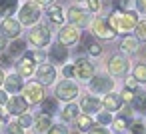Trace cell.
Returning a JSON list of instances; mask_svg holds the SVG:
<instances>
[{
  "mask_svg": "<svg viewBox=\"0 0 146 134\" xmlns=\"http://www.w3.org/2000/svg\"><path fill=\"white\" fill-rule=\"evenodd\" d=\"M50 128V116L46 114V116H40L38 120H36V130H40V132H44V130H48Z\"/></svg>",
  "mask_w": 146,
  "mask_h": 134,
  "instance_id": "27",
  "label": "cell"
},
{
  "mask_svg": "<svg viewBox=\"0 0 146 134\" xmlns=\"http://www.w3.org/2000/svg\"><path fill=\"white\" fill-rule=\"evenodd\" d=\"M74 74H76L80 80H88V78H92V74H94V66H92L86 58H80V60L76 62V66H74Z\"/></svg>",
  "mask_w": 146,
  "mask_h": 134,
  "instance_id": "8",
  "label": "cell"
},
{
  "mask_svg": "<svg viewBox=\"0 0 146 134\" xmlns=\"http://www.w3.org/2000/svg\"><path fill=\"white\" fill-rule=\"evenodd\" d=\"M94 32H96V36H100V38H106V40H112L114 38V30H112V26L108 24V22H104V20H96L94 22Z\"/></svg>",
  "mask_w": 146,
  "mask_h": 134,
  "instance_id": "11",
  "label": "cell"
},
{
  "mask_svg": "<svg viewBox=\"0 0 146 134\" xmlns=\"http://www.w3.org/2000/svg\"><path fill=\"white\" fill-rule=\"evenodd\" d=\"M126 124H128L126 118H118V120H114V128H116V130H124Z\"/></svg>",
  "mask_w": 146,
  "mask_h": 134,
  "instance_id": "33",
  "label": "cell"
},
{
  "mask_svg": "<svg viewBox=\"0 0 146 134\" xmlns=\"http://www.w3.org/2000/svg\"><path fill=\"white\" fill-rule=\"evenodd\" d=\"M36 76H38V80H40L42 84H52L54 78H56V68H54L52 64H40Z\"/></svg>",
  "mask_w": 146,
  "mask_h": 134,
  "instance_id": "9",
  "label": "cell"
},
{
  "mask_svg": "<svg viewBox=\"0 0 146 134\" xmlns=\"http://www.w3.org/2000/svg\"><path fill=\"white\" fill-rule=\"evenodd\" d=\"M108 70H110L114 76H122V74H126V70H128V60H126L124 56L116 54V56H112V58H110Z\"/></svg>",
  "mask_w": 146,
  "mask_h": 134,
  "instance_id": "7",
  "label": "cell"
},
{
  "mask_svg": "<svg viewBox=\"0 0 146 134\" xmlns=\"http://www.w3.org/2000/svg\"><path fill=\"white\" fill-rule=\"evenodd\" d=\"M134 80L136 82H146V64H138L134 68Z\"/></svg>",
  "mask_w": 146,
  "mask_h": 134,
  "instance_id": "24",
  "label": "cell"
},
{
  "mask_svg": "<svg viewBox=\"0 0 146 134\" xmlns=\"http://www.w3.org/2000/svg\"><path fill=\"white\" fill-rule=\"evenodd\" d=\"M88 50H90V54H92V56H98V54H100V46H98V44H94V42H90V48H88Z\"/></svg>",
  "mask_w": 146,
  "mask_h": 134,
  "instance_id": "37",
  "label": "cell"
},
{
  "mask_svg": "<svg viewBox=\"0 0 146 134\" xmlns=\"http://www.w3.org/2000/svg\"><path fill=\"white\" fill-rule=\"evenodd\" d=\"M0 64H2L4 68H8V66H10V58H8V56H0Z\"/></svg>",
  "mask_w": 146,
  "mask_h": 134,
  "instance_id": "41",
  "label": "cell"
},
{
  "mask_svg": "<svg viewBox=\"0 0 146 134\" xmlns=\"http://www.w3.org/2000/svg\"><path fill=\"white\" fill-rule=\"evenodd\" d=\"M48 134H68V132H66V128H64V126H60V124H58V126H50Z\"/></svg>",
  "mask_w": 146,
  "mask_h": 134,
  "instance_id": "32",
  "label": "cell"
},
{
  "mask_svg": "<svg viewBox=\"0 0 146 134\" xmlns=\"http://www.w3.org/2000/svg\"><path fill=\"white\" fill-rule=\"evenodd\" d=\"M30 56H32V58H36V60H40V62L44 60V52H40V50H38V52H34V54H30Z\"/></svg>",
  "mask_w": 146,
  "mask_h": 134,
  "instance_id": "43",
  "label": "cell"
},
{
  "mask_svg": "<svg viewBox=\"0 0 146 134\" xmlns=\"http://www.w3.org/2000/svg\"><path fill=\"white\" fill-rule=\"evenodd\" d=\"M120 98H122V100H132V92H130V88H126V90L120 94Z\"/></svg>",
  "mask_w": 146,
  "mask_h": 134,
  "instance_id": "39",
  "label": "cell"
},
{
  "mask_svg": "<svg viewBox=\"0 0 146 134\" xmlns=\"http://www.w3.org/2000/svg\"><path fill=\"white\" fill-rule=\"evenodd\" d=\"M78 118V128L82 132H88V128L92 126V120H90V114H84V116H76Z\"/></svg>",
  "mask_w": 146,
  "mask_h": 134,
  "instance_id": "23",
  "label": "cell"
},
{
  "mask_svg": "<svg viewBox=\"0 0 146 134\" xmlns=\"http://www.w3.org/2000/svg\"><path fill=\"white\" fill-rule=\"evenodd\" d=\"M6 132H8V134H24V130H22L18 124H8Z\"/></svg>",
  "mask_w": 146,
  "mask_h": 134,
  "instance_id": "31",
  "label": "cell"
},
{
  "mask_svg": "<svg viewBox=\"0 0 146 134\" xmlns=\"http://www.w3.org/2000/svg\"><path fill=\"white\" fill-rule=\"evenodd\" d=\"M110 120H112V116H110L108 112H102V114H98V122H100V124H108Z\"/></svg>",
  "mask_w": 146,
  "mask_h": 134,
  "instance_id": "34",
  "label": "cell"
},
{
  "mask_svg": "<svg viewBox=\"0 0 146 134\" xmlns=\"http://www.w3.org/2000/svg\"><path fill=\"white\" fill-rule=\"evenodd\" d=\"M26 108H28V102L20 96H14L8 102V112H12V114H22V112H26Z\"/></svg>",
  "mask_w": 146,
  "mask_h": 134,
  "instance_id": "15",
  "label": "cell"
},
{
  "mask_svg": "<svg viewBox=\"0 0 146 134\" xmlns=\"http://www.w3.org/2000/svg\"><path fill=\"white\" fill-rule=\"evenodd\" d=\"M122 48H124V50H128V52H134V50L138 48L136 38H124V40H122Z\"/></svg>",
  "mask_w": 146,
  "mask_h": 134,
  "instance_id": "29",
  "label": "cell"
},
{
  "mask_svg": "<svg viewBox=\"0 0 146 134\" xmlns=\"http://www.w3.org/2000/svg\"><path fill=\"white\" fill-rule=\"evenodd\" d=\"M68 18H70L72 26H80V28L88 26V20H90L88 12L82 10V8H76V6H72V8L68 10Z\"/></svg>",
  "mask_w": 146,
  "mask_h": 134,
  "instance_id": "5",
  "label": "cell"
},
{
  "mask_svg": "<svg viewBox=\"0 0 146 134\" xmlns=\"http://www.w3.org/2000/svg\"><path fill=\"white\" fill-rule=\"evenodd\" d=\"M48 20H50L52 24H62V22H64L62 8H60V6H50V8H48Z\"/></svg>",
  "mask_w": 146,
  "mask_h": 134,
  "instance_id": "19",
  "label": "cell"
},
{
  "mask_svg": "<svg viewBox=\"0 0 146 134\" xmlns=\"http://www.w3.org/2000/svg\"><path fill=\"white\" fill-rule=\"evenodd\" d=\"M50 0H36V4H48Z\"/></svg>",
  "mask_w": 146,
  "mask_h": 134,
  "instance_id": "49",
  "label": "cell"
},
{
  "mask_svg": "<svg viewBox=\"0 0 146 134\" xmlns=\"http://www.w3.org/2000/svg\"><path fill=\"white\" fill-rule=\"evenodd\" d=\"M54 110H56V100H44V102H42V112L52 114Z\"/></svg>",
  "mask_w": 146,
  "mask_h": 134,
  "instance_id": "30",
  "label": "cell"
},
{
  "mask_svg": "<svg viewBox=\"0 0 146 134\" xmlns=\"http://www.w3.org/2000/svg\"><path fill=\"white\" fill-rule=\"evenodd\" d=\"M0 30H2V34L8 36V38H18L20 24L16 20H12V18H6V20H2V24H0Z\"/></svg>",
  "mask_w": 146,
  "mask_h": 134,
  "instance_id": "10",
  "label": "cell"
},
{
  "mask_svg": "<svg viewBox=\"0 0 146 134\" xmlns=\"http://www.w3.org/2000/svg\"><path fill=\"white\" fill-rule=\"evenodd\" d=\"M38 18H40V8H38L36 2H26V4L20 8V22H22L24 26L34 24Z\"/></svg>",
  "mask_w": 146,
  "mask_h": 134,
  "instance_id": "2",
  "label": "cell"
},
{
  "mask_svg": "<svg viewBox=\"0 0 146 134\" xmlns=\"http://www.w3.org/2000/svg\"><path fill=\"white\" fill-rule=\"evenodd\" d=\"M24 100L28 102V104H38L42 98H44V90H42V86L40 84H36V82H32V84H28L26 88H24Z\"/></svg>",
  "mask_w": 146,
  "mask_h": 134,
  "instance_id": "6",
  "label": "cell"
},
{
  "mask_svg": "<svg viewBox=\"0 0 146 134\" xmlns=\"http://www.w3.org/2000/svg\"><path fill=\"white\" fill-rule=\"evenodd\" d=\"M2 102H6V94H4V92H0V104H2Z\"/></svg>",
  "mask_w": 146,
  "mask_h": 134,
  "instance_id": "47",
  "label": "cell"
},
{
  "mask_svg": "<svg viewBox=\"0 0 146 134\" xmlns=\"http://www.w3.org/2000/svg\"><path fill=\"white\" fill-rule=\"evenodd\" d=\"M78 116V108L74 106V104H68L66 108H64V112H62V118L64 120H72V118H76Z\"/></svg>",
  "mask_w": 146,
  "mask_h": 134,
  "instance_id": "25",
  "label": "cell"
},
{
  "mask_svg": "<svg viewBox=\"0 0 146 134\" xmlns=\"http://www.w3.org/2000/svg\"><path fill=\"white\" fill-rule=\"evenodd\" d=\"M132 104H134V108H136L138 112H146V94H144V92H138Z\"/></svg>",
  "mask_w": 146,
  "mask_h": 134,
  "instance_id": "22",
  "label": "cell"
},
{
  "mask_svg": "<svg viewBox=\"0 0 146 134\" xmlns=\"http://www.w3.org/2000/svg\"><path fill=\"white\" fill-rule=\"evenodd\" d=\"M134 86H136V80H134V76H132V78H128V82H126V88H130V90H132Z\"/></svg>",
  "mask_w": 146,
  "mask_h": 134,
  "instance_id": "46",
  "label": "cell"
},
{
  "mask_svg": "<svg viewBox=\"0 0 146 134\" xmlns=\"http://www.w3.org/2000/svg\"><path fill=\"white\" fill-rule=\"evenodd\" d=\"M58 36H60V44H76L78 42V32H76V28L72 24L70 26H64Z\"/></svg>",
  "mask_w": 146,
  "mask_h": 134,
  "instance_id": "12",
  "label": "cell"
},
{
  "mask_svg": "<svg viewBox=\"0 0 146 134\" xmlns=\"http://www.w3.org/2000/svg\"><path fill=\"white\" fill-rule=\"evenodd\" d=\"M88 134H108V132H106L104 128H100V126H90Z\"/></svg>",
  "mask_w": 146,
  "mask_h": 134,
  "instance_id": "36",
  "label": "cell"
},
{
  "mask_svg": "<svg viewBox=\"0 0 146 134\" xmlns=\"http://www.w3.org/2000/svg\"><path fill=\"white\" fill-rule=\"evenodd\" d=\"M72 74H74V68H72V66H66V68H64V76H68V78H70Z\"/></svg>",
  "mask_w": 146,
  "mask_h": 134,
  "instance_id": "45",
  "label": "cell"
},
{
  "mask_svg": "<svg viewBox=\"0 0 146 134\" xmlns=\"http://www.w3.org/2000/svg\"><path fill=\"white\" fill-rule=\"evenodd\" d=\"M4 82V74H2V70H0V84Z\"/></svg>",
  "mask_w": 146,
  "mask_h": 134,
  "instance_id": "50",
  "label": "cell"
},
{
  "mask_svg": "<svg viewBox=\"0 0 146 134\" xmlns=\"http://www.w3.org/2000/svg\"><path fill=\"white\" fill-rule=\"evenodd\" d=\"M136 8L142 10V12H146V0H136Z\"/></svg>",
  "mask_w": 146,
  "mask_h": 134,
  "instance_id": "40",
  "label": "cell"
},
{
  "mask_svg": "<svg viewBox=\"0 0 146 134\" xmlns=\"http://www.w3.org/2000/svg\"><path fill=\"white\" fill-rule=\"evenodd\" d=\"M102 106V102L98 100V98H92V96H86L84 100H82V108H84V112H96L98 108Z\"/></svg>",
  "mask_w": 146,
  "mask_h": 134,
  "instance_id": "18",
  "label": "cell"
},
{
  "mask_svg": "<svg viewBox=\"0 0 146 134\" xmlns=\"http://www.w3.org/2000/svg\"><path fill=\"white\" fill-rule=\"evenodd\" d=\"M126 6V0H114V8H124Z\"/></svg>",
  "mask_w": 146,
  "mask_h": 134,
  "instance_id": "44",
  "label": "cell"
},
{
  "mask_svg": "<svg viewBox=\"0 0 146 134\" xmlns=\"http://www.w3.org/2000/svg\"><path fill=\"white\" fill-rule=\"evenodd\" d=\"M90 88L94 92H110L112 90V80L104 78V76H96V78L90 80Z\"/></svg>",
  "mask_w": 146,
  "mask_h": 134,
  "instance_id": "13",
  "label": "cell"
},
{
  "mask_svg": "<svg viewBox=\"0 0 146 134\" xmlns=\"http://www.w3.org/2000/svg\"><path fill=\"white\" fill-rule=\"evenodd\" d=\"M8 48H10V54H22L24 48H26V44H24V40H14Z\"/></svg>",
  "mask_w": 146,
  "mask_h": 134,
  "instance_id": "26",
  "label": "cell"
},
{
  "mask_svg": "<svg viewBox=\"0 0 146 134\" xmlns=\"http://www.w3.org/2000/svg\"><path fill=\"white\" fill-rule=\"evenodd\" d=\"M136 22H138V16H136V12H112L110 14V18H108V24L112 26V30L114 32H122V34H126V32H130L134 26H136Z\"/></svg>",
  "mask_w": 146,
  "mask_h": 134,
  "instance_id": "1",
  "label": "cell"
},
{
  "mask_svg": "<svg viewBox=\"0 0 146 134\" xmlns=\"http://www.w3.org/2000/svg\"><path fill=\"white\" fill-rule=\"evenodd\" d=\"M120 104H122L120 94H108V96L104 98V108H106V110H118Z\"/></svg>",
  "mask_w": 146,
  "mask_h": 134,
  "instance_id": "17",
  "label": "cell"
},
{
  "mask_svg": "<svg viewBox=\"0 0 146 134\" xmlns=\"http://www.w3.org/2000/svg\"><path fill=\"white\" fill-rule=\"evenodd\" d=\"M4 46H6V42H4V38H2V36H0V50H2Z\"/></svg>",
  "mask_w": 146,
  "mask_h": 134,
  "instance_id": "48",
  "label": "cell"
},
{
  "mask_svg": "<svg viewBox=\"0 0 146 134\" xmlns=\"http://www.w3.org/2000/svg\"><path fill=\"white\" fill-rule=\"evenodd\" d=\"M132 132H134V134H144V126H142L140 122H136V124L132 126Z\"/></svg>",
  "mask_w": 146,
  "mask_h": 134,
  "instance_id": "38",
  "label": "cell"
},
{
  "mask_svg": "<svg viewBox=\"0 0 146 134\" xmlns=\"http://www.w3.org/2000/svg\"><path fill=\"white\" fill-rule=\"evenodd\" d=\"M4 84H6V90L8 92H18L20 88H22V80H20V76H8V78H4Z\"/></svg>",
  "mask_w": 146,
  "mask_h": 134,
  "instance_id": "20",
  "label": "cell"
},
{
  "mask_svg": "<svg viewBox=\"0 0 146 134\" xmlns=\"http://www.w3.org/2000/svg\"><path fill=\"white\" fill-rule=\"evenodd\" d=\"M56 96L60 100H72L74 96H78V86L70 80H64L56 86Z\"/></svg>",
  "mask_w": 146,
  "mask_h": 134,
  "instance_id": "3",
  "label": "cell"
},
{
  "mask_svg": "<svg viewBox=\"0 0 146 134\" xmlns=\"http://www.w3.org/2000/svg\"><path fill=\"white\" fill-rule=\"evenodd\" d=\"M0 112H2V110H0Z\"/></svg>",
  "mask_w": 146,
  "mask_h": 134,
  "instance_id": "52",
  "label": "cell"
},
{
  "mask_svg": "<svg viewBox=\"0 0 146 134\" xmlns=\"http://www.w3.org/2000/svg\"><path fill=\"white\" fill-rule=\"evenodd\" d=\"M34 62H32V56L30 54H26L20 62H18V74L20 76H30L32 72H34V66H32Z\"/></svg>",
  "mask_w": 146,
  "mask_h": 134,
  "instance_id": "16",
  "label": "cell"
},
{
  "mask_svg": "<svg viewBox=\"0 0 146 134\" xmlns=\"http://www.w3.org/2000/svg\"><path fill=\"white\" fill-rule=\"evenodd\" d=\"M136 38L138 40H144L146 42V20H142V22H136Z\"/></svg>",
  "mask_w": 146,
  "mask_h": 134,
  "instance_id": "28",
  "label": "cell"
},
{
  "mask_svg": "<svg viewBox=\"0 0 146 134\" xmlns=\"http://www.w3.org/2000/svg\"><path fill=\"white\" fill-rule=\"evenodd\" d=\"M66 58H68V50L64 48V44H54L50 50V60L56 64H62Z\"/></svg>",
  "mask_w": 146,
  "mask_h": 134,
  "instance_id": "14",
  "label": "cell"
},
{
  "mask_svg": "<svg viewBox=\"0 0 146 134\" xmlns=\"http://www.w3.org/2000/svg\"><path fill=\"white\" fill-rule=\"evenodd\" d=\"M30 42H32L34 46H38V48L46 46V44L50 42V32H48V28H46V26H36V28H32V32H30Z\"/></svg>",
  "mask_w": 146,
  "mask_h": 134,
  "instance_id": "4",
  "label": "cell"
},
{
  "mask_svg": "<svg viewBox=\"0 0 146 134\" xmlns=\"http://www.w3.org/2000/svg\"><path fill=\"white\" fill-rule=\"evenodd\" d=\"M0 126H2V116H0Z\"/></svg>",
  "mask_w": 146,
  "mask_h": 134,
  "instance_id": "51",
  "label": "cell"
},
{
  "mask_svg": "<svg viewBox=\"0 0 146 134\" xmlns=\"http://www.w3.org/2000/svg\"><path fill=\"white\" fill-rule=\"evenodd\" d=\"M28 124H30V116H26V114L20 116V126H28Z\"/></svg>",
  "mask_w": 146,
  "mask_h": 134,
  "instance_id": "42",
  "label": "cell"
},
{
  "mask_svg": "<svg viewBox=\"0 0 146 134\" xmlns=\"http://www.w3.org/2000/svg\"><path fill=\"white\" fill-rule=\"evenodd\" d=\"M88 8H90L92 12L100 10V0H88Z\"/></svg>",
  "mask_w": 146,
  "mask_h": 134,
  "instance_id": "35",
  "label": "cell"
},
{
  "mask_svg": "<svg viewBox=\"0 0 146 134\" xmlns=\"http://www.w3.org/2000/svg\"><path fill=\"white\" fill-rule=\"evenodd\" d=\"M16 10V0H0V16H10Z\"/></svg>",
  "mask_w": 146,
  "mask_h": 134,
  "instance_id": "21",
  "label": "cell"
}]
</instances>
